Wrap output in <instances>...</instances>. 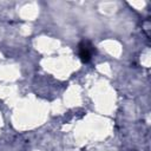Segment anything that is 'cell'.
Here are the masks:
<instances>
[{
    "label": "cell",
    "mask_w": 151,
    "mask_h": 151,
    "mask_svg": "<svg viewBox=\"0 0 151 151\" xmlns=\"http://www.w3.org/2000/svg\"><path fill=\"white\" fill-rule=\"evenodd\" d=\"M96 53V48L88 40H83L78 46V54L83 63H88L92 55Z\"/></svg>",
    "instance_id": "cell-1"
}]
</instances>
